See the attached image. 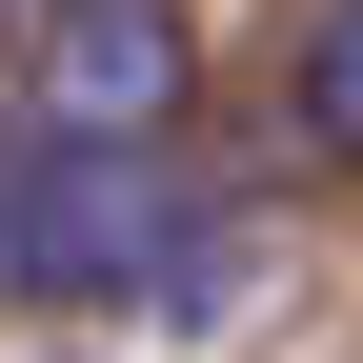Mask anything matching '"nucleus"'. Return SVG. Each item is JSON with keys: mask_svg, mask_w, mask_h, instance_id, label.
<instances>
[{"mask_svg": "<svg viewBox=\"0 0 363 363\" xmlns=\"http://www.w3.org/2000/svg\"><path fill=\"white\" fill-rule=\"evenodd\" d=\"M222 202L182 182L162 142H0V283L21 303H202L222 283Z\"/></svg>", "mask_w": 363, "mask_h": 363, "instance_id": "nucleus-1", "label": "nucleus"}, {"mask_svg": "<svg viewBox=\"0 0 363 363\" xmlns=\"http://www.w3.org/2000/svg\"><path fill=\"white\" fill-rule=\"evenodd\" d=\"M40 121L61 142H162L182 121V21L162 0H40Z\"/></svg>", "mask_w": 363, "mask_h": 363, "instance_id": "nucleus-2", "label": "nucleus"}, {"mask_svg": "<svg viewBox=\"0 0 363 363\" xmlns=\"http://www.w3.org/2000/svg\"><path fill=\"white\" fill-rule=\"evenodd\" d=\"M303 142L363 162V0H323V21H303Z\"/></svg>", "mask_w": 363, "mask_h": 363, "instance_id": "nucleus-3", "label": "nucleus"}, {"mask_svg": "<svg viewBox=\"0 0 363 363\" xmlns=\"http://www.w3.org/2000/svg\"><path fill=\"white\" fill-rule=\"evenodd\" d=\"M0 21H40V0H0Z\"/></svg>", "mask_w": 363, "mask_h": 363, "instance_id": "nucleus-4", "label": "nucleus"}]
</instances>
